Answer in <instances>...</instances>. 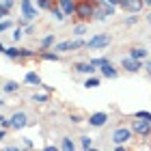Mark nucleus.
I'll return each instance as SVG.
<instances>
[{
	"label": "nucleus",
	"mask_w": 151,
	"mask_h": 151,
	"mask_svg": "<svg viewBox=\"0 0 151 151\" xmlns=\"http://www.w3.org/2000/svg\"><path fill=\"white\" fill-rule=\"evenodd\" d=\"M95 6H97V0H78V2H76V17L82 19V22L93 19Z\"/></svg>",
	"instance_id": "f257e3e1"
},
{
	"label": "nucleus",
	"mask_w": 151,
	"mask_h": 151,
	"mask_svg": "<svg viewBox=\"0 0 151 151\" xmlns=\"http://www.w3.org/2000/svg\"><path fill=\"white\" fill-rule=\"evenodd\" d=\"M132 132H134V136H140V138H149V136H151V121L136 119V116H134Z\"/></svg>",
	"instance_id": "f03ea898"
},
{
	"label": "nucleus",
	"mask_w": 151,
	"mask_h": 151,
	"mask_svg": "<svg viewBox=\"0 0 151 151\" xmlns=\"http://www.w3.org/2000/svg\"><path fill=\"white\" fill-rule=\"evenodd\" d=\"M132 138H134L132 127H116L112 132V142L114 145H125V142H129Z\"/></svg>",
	"instance_id": "7ed1b4c3"
},
{
	"label": "nucleus",
	"mask_w": 151,
	"mask_h": 151,
	"mask_svg": "<svg viewBox=\"0 0 151 151\" xmlns=\"http://www.w3.org/2000/svg\"><path fill=\"white\" fill-rule=\"evenodd\" d=\"M19 9H22V15L28 19V22L39 17V6L32 4V0H22V2H19Z\"/></svg>",
	"instance_id": "20e7f679"
},
{
	"label": "nucleus",
	"mask_w": 151,
	"mask_h": 151,
	"mask_svg": "<svg viewBox=\"0 0 151 151\" xmlns=\"http://www.w3.org/2000/svg\"><path fill=\"white\" fill-rule=\"evenodd\" d=\"M84 45H86V43L78 37V39H73V41H63V43H56V45H54V50H56L58 54H65V52H73V50H78V47H84Z\"/></svg>",
	"instance_id": "39448f33"
},
{
	"label": "nucleus",
	"mask_w": 151,
	"mask_h": 151,
	"mask_svg": "<svg viewBox=\"0 0 151 151\" xmlns=\"http://www.w3.org/2000/svg\"><path fill=\"white\" fill-rule=\"evenodd\" d=\"M121 67L127 73H136V71H140V67H145V63H142V60H136L132 56H125V58L121 60Z\"/></svg>",
	"instance_id": "423d86ee"
},
{
	"label": "nucleus",
	"mask_w": 151,
	"mask_h": 151,
	"mask_svg": "<svg viewBox=\"0 0 151 151\" xmlns=\"http://www.w3.org/2000/svg\"><path fill=\"white\" fill-rule=\"evenodd\" d=\"M9 119H11V127L17 129V132L28 125V116H26V112H13Z\"/></svg>",
	"instance_id": "0eeeda50"
},
{
	"label": "nucleus",
	"mask_w": 151,
	"mask_h": 151,
	"mask_svg": "<svg viewBox=\"0 0 151 151\" xmlns=\"http://www.w3.org/2000/svg\"><path fill=\"white\" fill-rule=\"evenodd\" d=\"M110 43V37L108 35H95L86 41V47H91V50H99V47H106Z\"/></svg>",
	"instance_id": "6e6552de"
},
{
	"label": "nucleus",
	"mask_w": 151,
	"mask_h": 151,
	"mask_svg": "<svg viewBox=\"0 0 151 151\" xmlns=\"http://www.w3.org/2000/svg\"><path fill=\"white\" fill-rule=\"evenodd\" d=\"M119 6L123 11H129V13H140L145 2H142V0H119Z\"/></svg>",
	"instance_id": "1a4fd4ad"
},
{
	"label": "nucleus",
	"mask_w": 151,
	"mask_h": 151,
	"mask_svg": "<svg viewBox=\"0 0 151 151\" xmlns=\"http://www.w3.org/2000/svg\"><path fill=\"white\" fill-rule=\"evenodd\" d=\"M108 112H93V114H88V125H93V127H104L106 123H108Z\"/></svg>",
	"instance_id": "9d476101"
},
{
	"label": "nucleus",
	"mask_w": 151,
	"mask_h": 151,
	"mask_svg": "<svg viewBox=\"0 0 151 151\" xmlns=\"http://www.w3.org/2000/svg\"><path fill=\"white\" fill-rule=\"evenodd\" d=\"M73 71L76 73H84V76H93L95 73V65L91 63V60H88V63H76Z\"/></svg>",
	"instance_id": "9b49d317"
},
{
	"label": "nucleus",
	"mask_w": 151,
	"mask_h": 151,
	"mask_svg": "<svg viewBox=\"0 0 151 151\" xmlns=\"http://www.w3.org/2000/svg\"><path fill=\"white\" fill-rule=\"evenodd\" d=\"M56 2L65 11V15H76V0H56Z\"/></svg>",
	"instance_id": "f8f14e48"
},
{
	"label": "nucleus",
	"mask_w": 151,
	"mask_h": 151,
	"mask_svg": "<svg viewBox=\"0 0 151 151\" xmlns=\"http://www.w3.org/2000/svg\"><path fill=\"white\" fill-rule=\"evenodd\" d=\"M101 76L108 78V80H114L116 76H119V71L112 67V63H104V65H101Z\"/></svg>",
	"instance_id": "ddd939ff"
},
{
	"label": "nucleus",
	"mask_w": 151,
	"mask_h": 151,
	"mask_svg": "<svg viewBox=\"0 0 151 151\" xmlns=\"http://www.w3.org/2000/svg\"><path fill=\"white\" fill-rule=\"evenodd\" d=\"M147 54H149L147 47H142V45H136V47H132V50H129V56L136 58V60H145Z\"/></svg>",
	"instance_id": "4468645a"
},
{
	"label": "nucleus",
	"mask_w": 151,
	"mask_h": 151,
	"mask_svg": "<svg viewBox=\"0 0 151 151\" xmlns=\"http://www.w3.org/2000/svg\"><path fill=\"white\" fill-rule=\"evenodd\" d=\"M24 82H26V84H30V86H41V78H39L37 71H28L24 76Z\"/></svg>",
	"instance_id": "2eb2a0df"
},
{
	"label": "nucleus",
	"mask_w": 151,
	"mask_h": 151,
	"mask_svg": "<svg viewBox=\"0 0 151 151\" xmlns=\"http://www.w3.org/2000/svg\"><path fill=\"white\" fill-rule=\"evenodd\" d=\"M50 13L54 15V19H56V22H65V17H67V15H65V11H63V9L58 6V2H54V4H52Z\"/></svg>",
	"instance_id": "dca6fc26"
},
{
	"label": "nucleus",
	"mask_w": 151,
	"mask_h": 151,
	"mask_svg": "<svg viewBox=\"0 0 151 151\" xmlns=\"http://www.w3.org/2000/svg\"><path fill=\"white\" fill-rule=\"evenodd\" d=\"M39 56L43 58V60H54V63H56V60L60 58V54L54 50V52H45V50H39Z\"/></svg>",
	"instance_id": "f3484780"
},
{
	"label": "nucleus",
	"mask_w": 151,
	"mask_h": 151,
	"mask_svg": "<svg viewBox=\"0 0 151 151\" xmlns=\"http://www.w3.org/2000/svg\"><path fill=\"white\" fill-rule=\"evenodd\" d=\"M2 88H4V93H17L19 91V84H17V82H13V80H9V82H4V84H2Z\"/></svg>",
	"instance_id": "a211bd4d"
},
{
	"label": "nucleus",
	"mask_w": 151,
	"mask_h": 151,
	"mask_svg": "<svg viewBox=\"0 0 151 151\" xmlns=\"http://www.w3.org/2000/svg\"><path fill=\"white\" fill-rule=\"evenodd\" d=\"M54 41H56V39H54V35H45L43 39H41V50H47V47H52L54 45Z\"/></svg>",
	"instance_id": "6ab92c4d"
},
{
	"label": "nucleus",
	"mask_w": 151,
	"mask_h": 151,
	"mask_svg": "<svg viewBox=\"0 0 151 151\" xmlns=\"http://www.w3.org/2000/svg\"><path fill=\"white\" fill-rule=\"evenodd\" d=\"M60 149H65V151H73V149H76V142L69 138V136H65V138L60 140Z\"/></svg>",
	"instance_id": "aec40b11"
},
{
	"label": "nucleus",
	"mask_w": 151,
	"mask_h": 151,
	"mask_svg": "<svg viewBox=\"0 0 151 151\" xmlns=\"http://www.w3.org/2000/svg\"><path fill=\"white\" fill-rule=\"evenodd\" d=\"M4 56H9L11 60H15V58H19V47H4Z\"/></svg>",
	"instance_id": "412c9836"
},
{
	"label": "nucleus",
	"mask_w": 151,
	"mask_h": 151,
	"mask_svg": "<svg viewBox=\"0 0 151 151\" xmlns=\"http://www.w3.org/2000/svg\"><path fill=\"white\" fill-rule=\"evenodd\" d=\"M99 84L101 82H99V78H95V76H91V78L84 80V88H97Z\"/></svg>",
	"instance_id": "4be33fe9"
},
{
	"label": "nucleus",
	"mask_w": 151,
	"mask_h": 151,
	"mask_svg": "<svg viewBox=\"0 0 151 151\" xmlns=\"http://www.w3.org/2000/svg\"><path fill=\"white\" fill-rule=\"evenodd\" d=\"M47 99H50V97H47V93H35L30 97V101H35V104H45Z\"/></svg>",
	"instance_id": "5701e85b"
},
{
	"label": "nucleus",
	"mask_w": 151,
	"mask_h": 151,
	"mask_svg": "<svg viewBox=\"0 0 151 151\" xmlns=\"http://www.w3.org/2000/svg\"><path fill=\"white\" fill-rule=\"evenodd\" d=\"M54 2H56V0H37V6H39L41 11H50Z\"/></svg>",
	"instance_id": "b1692460"
},
{
	"label": "nucleus",
	"mask_w": 151,
	"mask_h": 151,
	"mask_svg": "<svg viewBox=\"0 0 151 151\" xmlns=\"http://www.w3.org/2000/svg\"><path fill=\"white\" fill-rule=\"evenodd\" d=\"M35 50H30V47H19V58H32L35 56Z\"/></svg>",
	"instance_id": "393cba45"
},
{
	"label": "nucleus",
	"mask_w": 151,
	"mask_h": 151,
	"mask_svg": "<svg viewBox=\"0 0 151 151\" xmlns=\"http://www.w3.org/2000/svg\"><path fill=\"white\" fill-rule=\"evenodd\" d=\"M86 30H88L86 24H76V26H73V35H76V37H82Z\"/></svg>",
	"instance_id": "a878e982"
},
{
	"label": "nucleus",
	"mask_w": 151,
	"mask_h": 151,
	"mask_svg": "<svg viewBox=\"0 0 151 151\" xmlns=\"http://www.w3.org/2000/svg\"><path fill=\"white\" fill-rule=\"evenodd\" d=\"M80 147H82V149H91V147H93L91 136H82V138H80Z\"/></svg>",
	"instance_id": "bb28decb"
},
{
	"label": "nucleus",
	"mask_w": 151,
	"mask_h": 151,
	"mask_svg": "<svg viewBox=\"0 0 151 151\" xmlns=\"http://www.w3.org/2000/svg\"><path fill=\"white\" fill-rule=\"evenodd\" d=\"M13 28V22H9V19H0V32H6Z\"/></svg>",
	"instance_id": "cd10ccee"
},
{
	"label": "nucleus",
	"mask_w": 151,
	"mask_h": 151,
	"mask_svg": "<svg viewBox=\"0 0 151 151\" xmlns=\"http://www.w3.org/2000/svg\"><path fill=\"white\" fill-rule=\"evenodd\" d=\"M134 116H136V119H145V121H151V112H149V110H138V112H136Z\"/></svg>",
	"instance_id": "c85d7f7f"
},
{
	"label": "nucleus",
	"mask_w": 151,
	"mask_h": 151,
	"mask_svg": "<svg viewBox=\"0 0 151 151\" xmlns=\"http://www.w3.org/2000/svg\"><path fill=\"white\" fill-rule=\"evenodd\" d=\"M24 35H26V32H24V28H22V26H17V28L13 30V41H19Z\"/></svg>",
	"instance_id": "c756f323"
},
{
	"label": "nucleus",
	"mask_w": 151,
	"mask_h": 151,
	"mask_svg": "<svg viewBox=\"0 0 151 151\" xmlns=\"http://www.w3.org/2000/svg\"><path fill=\"white\" fill-rule=\"evenodd\" d=\"M9 11H11V6H6L4 2L0 4V19H6V15H9Z\"/></svg>",
	"instance_id": "7c9ffc66"
},
{
	"label": "nucleus",
	"mask_w": 151,
	"mask_h": 151,
	"mask_svg": "<svg viewBox=\"0 0 151 151\" xmlns=\"http://www.w3.org/2000/svg\"><path fill=\"white\" fill-rule=\"evenodd\" d=\"M91 63H93L95 67H101L104 63H110V58H104V56H99V58H91Z\"/></svg>",
	"instance_id": "2f4dec72"
},
{
	"label": "nucleus",
	"mask_w": 151,
	"mask_h": 151,
	"mask_svg": "<svg viewBox=\"0 0 151 151\" xmlns=\"http://www.w3.org/2000/svg\"><path fill=\"white\" fill-rule=\"evenodd\" d=\"M136 22H138V15H129V17H125V26H134Z\"/></svg>",
	"instance_id": "473e14b6"
},
{
	"label": "nucleus",
	"mask_w": 151,
	"mask_h": 151,
	"mask_svg": "<svg viewBox=\"0 0 151 151\" xmlns=\"http://www.w3.org/2000/svg\"><path fill=\"white\" fill-rule=\"evenodd\" d=\"M24 32H26V35H32V32H35V24H26Z\"/></svg>",
	"instance_id": "72a5a7b5"
},
{
	"label": "nucleus",
	"mask_w": 151,
	"mask_h": 151,
	"mask_svg": "<svg viewBox=\"0 0 151 151\" xmlns=\"http://www.w3.org/2000/svg\"><path fill=\"white\" fill-rule=\"evenodd\" d=\"M0 127L9 129V127H11V119H2V121H0Z\"/></svg>",
	"instance_id": "f704fd0d"
},
{
	"label": "nucleus",
	"mask_w": 151,
	"mask_h": 151,
	"mask_svg": "<svg viewBox=\"0 0 151 151\" xmlns=\"http://www.w3.org/2000/svg\"><path fill=\"white\" fill-rule=\"evenodd\" d=\"M69 121H71V123H80L82 116H80V114H69Z\"/></svg>",
	"instance_id": "c9c22d12"
},
{
	"label": "nucleus",
	"mask_w": 151,
	"mask_h": 151,
	"mask_svg": "<svg viewBox=\"0 0 151 151\" xmlns=\"http://www.w3.org/2000/svg\"><path fill=\"white\" fill-rule=\"evenodd\" d=\"M4 136H6V129H4V127H0V140H4Z\"/></svg>",
	"instance_id": "e433bc0d"
},
{
	"label": "nucleus",
	"mask_w": 151,
	"mask_h": 151,
	"mask_svg": "<svg viewBox=\"0 0 151 151\" xmlns=\"http://www.w3.org/2000/svg\"><path fill=\"white\" fill-rule=\"evenodd\" d=\"M145 67H147V71L151 73V58H149V60H147V63H145Z\"/></svg>",
	"instance_id": "4c0bfd02"
},
{
	"label": "nucleus",
	"mask_w": 151,
	"mask_h": 151,
	"mask_svg": "<svg viewBox=\"0 0 151 151\" xmlns=\"http://www.w3.org/2000/svg\"><path fill=\"white\" fill-rule=\"evenodd\" d=\"M106 2H110L112 6H119V0H106Z\"/></svg>",
	"instance_id": "58836bf2"
},
{
	"label": "nucleus",
	"mask_w": 151,
	"mask_h": 151,
	"mask_svg": "<svg viewBox=\"0 0 151 151\" xmlns=\"http://www.w3.org/2000/svg\"><path fill=\"white\" fill-rule=\"evenodd\" d=\"M142 2H145V6H151V0H142Z\"/></svg>",
	"instance_id": "ea45409f"
},
{
	"label": "nucleus",
	"mask_w": 151,
	"mask_h": 151,
	"mask_svg": "<svg viewBox=\"0 0 151 151\" xmlns=\"http://www.w3.org/2000/svg\"><path fill=\"white\" fill-rule=\"evenodd\" d=\"M147 22L151 24V13H147Z\"/></svg>",
	"instance_id": "a19ab883"
},
{
	"label": "nucleus",
	"mask_w": 151,
	"mask_h": 151,
	"mask_svg": "<svg viewBox=\"0 0 151 151\" xmlns=\"http://www.w3.org/2000/svg\"><path fill=\"white\" fill-rule=\"evenodd\" d=\"M0 52H4V45H2V43H0Z\"/></svg>",
	"instance_id": "79ce46f5"
},
{
	"label": "nucleus",
	"mask_w": 151,
	"mask_h": 151,
	"mask_svg": "<svg viewBox=\"0 0 151 151\" xmlns=\"http://www.w3.org/2000/svg\"><path fill=\"white\" fill-rule=\"evenodd\" d=\"M2 119H4V116H2V114H0V121H2Z\"/></svg>",
	"instance_id": "37998d69"
},
{
	"label": "nucleus",
	"mask_w": 151,
	"mask_h": 151,
	"mask_svg": "<svg viewBox=\"0 0 151 151\" xmlns=\"http://www.w3.org/2000/svg\"><path fill=\"white\" fill-rule=\"evenodd\" d=\"M0 106H2V99H0Z\"/></svg>",
	"instance_id": "c03bdc74"
}]
</instances>
